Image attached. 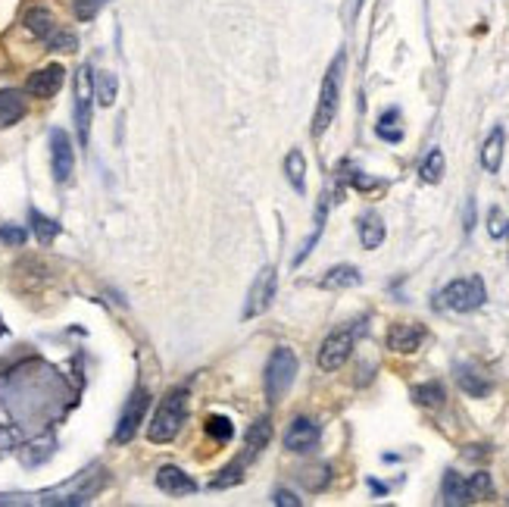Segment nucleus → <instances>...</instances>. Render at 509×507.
<instances>
[{
  "label": "nucleus",
  "instance_id": "f704fd0d",
  "mask_svg": "<svg viewBox=\"0 0 509 507\" xmlns=\"http://www.w3.org/2000/svg\"><path fill=\"white\" fill-rule=\"evenodd\" d=\"M487 232H491V238L506 235V223H504V214H500V207H491V223H487Z\"/></svg>",
  "mask_w": 509,
  "mask_h": 507
},
{
  "label": "nucleus",
  "instance_id": "f257e3e1",
  "mask_svg": "<svg viewBox=\"0 0 509 507\" xmlns=\"http://www.w3.org/2000/svg\"><path fill=\"white\" fill-rule=\"evenodd\" d=\"M344 54H338L331 60L328 73L322 79V91H319V101H316V113H313V135L322 138L325 132L331 129L338 116V104H341V79H344Z\"/></svg>",
  "mask_w": 509,
  "mask_h": 507
},
{
  "label": "nucleus",
  "instance_id": "7c9ffc66",
  "mask_svg": "<svg viewBox=\"0 0 509 507\" xmlns=\"http://www.w3.org/2000/svg\"><path fill=\"white\" fill-rule=\"evenodd\" d=\"M203 426H207V435H210V439H216L219 445L231 442V435H235V426H231V422L225 420V417H207V422H203Z\"/></svg>",
  "mask_w": 509,
  "mask_h": 507
},
{
  "label": "nucleus",
  "instance_id": "72a5a7b5",
  "mask_svg": "<svg viewBox=\"0 0 509 507\" xmlns=\"http://www.w3.org/2000/svg\"><path fill=\"white\" fill-rule=\"evenodd\" d=\"M107 4V0H75V16L79 19H91L97 16V10Z\"/></svg>",
  "mask_w": 509,
  "mask_h": 507
},
{
  "label": "nucleus",
  "instance_id": "39448f33",
  "mask_svg": "<svg viewBox=\"0 0 509 507\" xmlns=\"http://www.w3.org/2000/svg\"><path fill=\"white\" fill-rule=\"evenodd\" d=\"M25 28L38 41H44L51 51H75V47H79V38H75L73 32H66V28L56 25L54 13L51 10H41V6H38V10H28Z\"/></svg>",
  "mask_w": 509,
  "mask_h": 507
},
{
  "label": "nucleus",
  "instance_id": "58836bf2",
  "mask_svg": "<svg viewBox=\"0 0 509 507\" xmlns=\"http://www.w3.org/2000/svg\"><path fill=\"white\" fill-rule=\"evenodd\" d=\"M506 235H509V223H506Z\"/></svg>",
  "mask_w": 509,
  "mask_h": 507
},
{
  "label": "nucleus",
  "instance_id": "393cba45",
  "mask_svg": "<svg viewBox=\"0 0 509 507\" xmlns=\"http://www.w3.org/2000/svg\"><path fill=\"white\" fill-rule=\"evenodd\" d=\"M413 398H416V404H422V407H441L447 394H444L441 383H426V385H416Z\"/></svg>",
  "mask_w": 509,
  "mask_h": 507
},
{
  "label": "nucleus",
  "instance_id": "f8f14e48",
  "mask_svg": "<svg viewBox=\"0 0 509 507\" xmlns=\"http://www.w3.org/2000/svg\"><path fill=\"white\" fill-rule=\"evenodd\" d=\"M63 79H66V69L60 66V63H51V66L38 69V73H32V79H28L25 91L32 97H41V101H47V97H54L56 91L63 88Z\"/></svg>",
  "mask_w": 509,
  "mask_h": 507
},
{
  "label": "nucleus",
  "instance_id": "7ed1b4c3",
  "mask_svg": "<svg viewBox=\"0 0 509 507\" xmlns=\"http://www.w3.org/2000/svg\"><path fill=\"white\" fill-rule=\"evenodd\" d=\"M294 379H297V354L281 344V348L272 351V357L266 363V398L272 404H279L285 398V392L294 385Z\"/></svg>",
  "mask_w": 509,
  "mask_h": 507
},
{
  "label": "nucleus",
  "instance_id": "b1692460",
  "mask_svg": "<svg viewBox=\"0 0 509 507\" xmlns=\"http://www.w3.org/2000/svg\"><path fill=\"white\" fill-rule=\"evenodd\" d=\"M325 216H328V194H322L319 210H316V229H313V235H309L307 242H303V248H300V254H297V257H294V263H303V260L309 257V251H313V244L319 242V235H322Z\"/></svg>",
  "mask_w": 509,
  "mask_h": 507
},
{
  "label": "nucleus",
  "instance_id": "473e14b6",
  "mask_svg": "<svg viewBox=\"0 0 509 507\" xmlns=\"http://www.w3.org/2000/svg\"><path fill=\"white\" fill-rule=\"evenodd\" d=\"M0 242L19 248V244H25V229H19V225H0Z\"/></svg>",
  "mask_w": 509,
  "mask_h": 507
},
{
  "label": "nucleus",
  "instance_id": "ea45409f",
  "mask_svg": "<svg viewBox=\"0 0 509 507\" xmlns=\"http://www.w3.org/2000/svg\"><path fill=\"white\" fill-rule=\"evenodd\" d=\"M357 4H359V0H357Z\"/></svg>",
  "mask_w": 509,
  "mask_h": 507
},
{
  "label": "nucleus",
  "instance_id": "20e7f679",
  "mask_svg": "<svg viewBox=\"0 0 509 507\" xmlns=\"http://www.w3.org/2000/svg\"><path fill=\"white\" fill-rule=\"evenodd\" d=\"M437 307H447L454 313H472L485 304L487 292H485V282L482 276H465V279H454L441 294H437Z\"/></svg>",
  "mask_w": 509,
  "mask_h": 507
},
{
  "label": "nucleus",
  "instance_id": "9d476101",
  "mask_svg": "<svg viewBox=\"0 0 509 507\" xmlns=\"http://www.w3.org/2000/svg\"><path fill=\"white\" fill-rule=\"evenodd\" d=\"M51 166H54V179L56 182H69L73 179V169H75V151H73V141L63 129L51 132Z\"/></svg>",
  "mask_w": 509,
  "mask_h": 507
},
{
  "label": "nucleus",
  "instance_id": "0eeeda50",
  "mask_svg": "<svg viewBox=\"0 0 509 507\" xmlns=\"http://www.w3.org/2000/svg\"><path fill=\"white\" fill-rule=\"evenodd\" d=\"M353 342H357V333H353V329H335L319 348V370L322 373L341 370L353 351Z\"/></svg>",
  "mask_w": 509,
  "mask_h": 507
},
{
  "label": "nucleus",
  "instance_id": "a211bd4d",
  "mask_svg": "<svg viewBox=\"0 0 509 507\" xmlns=\"http://www.w3.org/2000/svg\"><path fill=\"white\" fill-rule=\"evenodd\" d=\"M359 242H363L366 251H376L385 242V223H381L378 214H363L359 216Z\"/></svg>",
  "mask_w": 509,
  "mask_h": 507
},
{
  "label": "nucleus",
  "instance_id": "4468645a",
  "mask_svg": "<svg viewBox=\"0 0 509 507\" xmlns=\"http://www.w3.org/2000/svg\"><path fill=\"white\" fill-rule=\"evenodd\" d=\"M25 113H28V101H25L23 91H16V88L0 91V129H10V125H16Z\"/></svg>",
  "mask_w": 509,
  "mask_h": 507
},
{
  "label": "nucleus",
  "instance_id": "423d86ee",
  "mask_svg": "<svg viewBox=\"0 0 509 507\" xmlns=\"http://www.w3.org/2000/svg\"><path fill=\"white\" fill-rule=\"evenodd\" d=\"M91 107H94V75H91V66H82L75 73V125H79L82 147L91 138Z\"/></svg>",
  "mask_w": 509,
  "mask_h": 507
},
{
  "label": "nucleus",
  "instance_id": "a878e982",
  "mask_svg": "<svg viewBox=\"0 0 509 507\" xmlns=\"http://www.w3.org/2000/svg\"><path fill=\"white\" fill-rule=\"evenodd\" d=\"M465 489H469V504L472 502H487V498L494 495V482H491V473H475L472 479H465Z\"/></svg>",
  "mask_w": 509,
  "mask_h": 507
},
{
  "label": "nucleus",
  "instance_id": "1a4fd4ad",
  "mask_svg": "<svg viewBox=\"0 0 509 507\" xmlns=\"http://www.w3.org/2000/svg\"><path fill=\"white\" fill-rule=\"evenodd\" d=\"M275 285H279V279H275V270H272V266H263V270H259V276H257V282L250 285V294H247L244 320H253V316L266 313L269 304H272V298H275Z\"/></svg>",
  "mask_w": 509,
  "mask_h": 507
},
{
  "label": "nucleus",
  "instance_id": "cd10ccee",
  "mask_svg": "<svg viewBox=\"0 0 509 507\" xmlns=\"http://www.w3.org/2000/svg\"><path fill=\"white\" fill-rule=\"evenodd\" d=\"M419 175H422V182H428V185H437V182L444 179V154L441 151H431L428 157L422 160Z\"/></svg>",
  "mask_w": 509,
  "mask_h": 507
},
{
  "label": "nucleus",
  "instance_id": "e433bc0d",
  "mask_svg": "<svg viewBox=\"0 0 509 507\" xmlns=\"http://www.w3.org/2000/svg\"><path fill=\"white\" fill-rule=\"evenodd\" d=\"M272 502L279 504V507H300V498H294L288 489H279V492H275V498H272Z\"/></svg>",
  "mask_w": 509,
  "mask_h": 507
},
{
  "label": "nucleus",
  "instance_id": "6e6552de",
  "mask_svg": "<svg viewBox=\"0 0 509 507\" xmlns=\"http://www.w3.org/2000/svg\"><path fill=\"white\" fill-rule=\"evenodd\" d=\"M147 404H151V394H147V389H134L129 404H125L122 417H119L116 422V442L119 445H129V442L134 439V432H138L141 420H144L147 413Z\"/></svg>",
  "mask_w": 509,
  "mask_h": 507
},
{
  "label": "nucleus",
  "instance_id": "dca6fc26",
  "mask_svg": "<svg viewBox=\"0 0 509 507\" xmlns=\"http://www.w3.org/2000/svg\"><path fill=\"white\" fill-rule=\"evenodd\" d=\"M456 383H459V389L469 394V398H485V394L491 392V379H487L485 373H478L475 366H459Z\"/></svg>",
  "mask_w": 509,
  "mask_h": 507
},
{
  "label": "nucleus",
  "instance_id": "f3484780",
  "mask_svg": "<svg viewBox=\"0 0 509 507\" xmlns=\"http://www.w3.org/2000/svg\"><path fill=\"white\" fill-rule=\"evenodd\" d=\"M504 129H491V135H487L485 147H482V166L487 169V173H500V164H504Z\"/></svg>",
  "mask_w": 509,
  "mask_h": 507
},
{
  "label": "nucleus",
  "instance_id": "c756f323",
  "mask_svg": "<svg viewBox=\"0 0 509 507\" xmlns=\"http://www.w3.org/2000/svg\"><path fill=\"white\" fill-rule=\"evenodd\" d=\"M397 119H400L397 110H387L385 116L378 119V125H376L378 138H385V141H400V138H403V129L397 125Z\"/></svg>",
  "mask_w": 509,
  "mask_h": 507
},
{
  "label": "nucleus",
  "instance_id": "412c9836",
  "mask_svg": "<svg viewBox=\"0 0 509 507\" xmlns=\"http://www.w3.org/2000/svg\"><path fill=\"white\" fill-rule=\"evenodd\" d=\"M444 504H450V507H459V504H469V489H465V479L454 473L450 470L447 476H444Z\"/></svg>",
  "mask_w": 509,
  "mask_h": 507
},
{
  "label": "nucleus",
  "instance_id": "aec40b11",
  "mask_svg": "<svg viewBox=\"0 0 509 507\" xmlns=\"http://www.w3.org/2000/svg\"><path fill=\"white\" fill-rule=\"evenodd\" d=\"M363 282V276H359L357 266H335V270L325 273V279L319 282L322 288H328V292H338V288H353Z\"/></svg>",
  "mask_w": 509,
  "mask_h": 507
},
{
  "label": "nucleus",
  "instance_id": "6ab92c4d",
  "mask_svg": "<svg viewBox=\"0 0 509 507\" xmlns=\"http://www.w3.org/2000/svg\"><path fill=\"white\" fill-rule=\"evenodd\" d=\"M253 457H257V454H253V451L247 448L244 457H235V461H231L229 467H225L222 473H219L210 485H213V489H231V485H238V482L244 479V470H247V463H250Z\"/></svg>",
  "mask_w": 509,
  "mask_h": 507
},
{
  "label": "nucleus",
  "instance_id": "2eb2a0df",
  "mask_svg": "<svg viewBox=\"0 0 509 507\" xmlns=\"http://www.w3.org/2000/svg\"><path fill=\"white\" fill-rule=\"evenodd\" d=\"M157 485L166 495H191V492L197 489L194 485V479H191L185 470H179V467H160V473H157Z\"/></svg>",
  "mask_w": 509,
  "mask_h": 507
},
{
  "label": "nucleus",
  "instance_id": "9b49d317",
  "mask_svg": "<svg viewBox=\"0 0 509 507\" xmlns=\"http://www.w3.org/2000/svg\"><path fill=\"white\" fill-rule=\"evenodd\" d=\"M319 435H322L319 422L309 417H297L285 432V448L297 451V454H307V451H313L319 445Z\"/></svg>",
  "mask_w": 509,
  "mask_h": 507
},
{
  "label": "nucleus",
  "instance_id": "c9c22d12",
  "mask_svg": "<svg viewBox=\"0 0 509 507\" xmlns=\"http://www.w3.org/2000/svg\"><path fill=\"white\" fill-rule=\"evenodd\" d=\"M13 445H16V432L6 426H0V457L6 454V451H13Z\"/></svg>",
  "mask_w": 509,
  "mask_h": 507
},
{
  "label": "nucleus",
  "instance_id": "bb28decb",
  "mask_svg": "<svg viewBox=\"0 0 509 507\" xmlns=\"http://www.w3.org/2000/svg\"><path fill=\"white\" fill-rule=\"evenodd\" d=\"M269 439H272V422L269 420H257L247 429V448H250L253 454H259V451L269 445Z\"/></svg>",
  "mask_w": 509,
  "mask_h": 507
},
{
  "label": "nucleus",
  "instance_id": "ddd939ff",
  "mask_svg": "<svg viewBox=\"0 0 509 507\" xmlns=\"http://www.w3.org/2000/svg\"><path fill=\"white\" fill-rule=\"evenodd\" d=\"M422 338H426V329L419 323H394L387 329V348L397 354H413V351H419Z\"/></svg>",
  "mask_w": 509,
  "mask_h": 507
},
{
  "label": "nucleus",
  "instance_id": "4be33fe9",
  "mask_svg": "<svg viewBox=\"0 0 509 507\" xmlns=\"http://www.w3.org/2000/svg\"><path fill=\"white\" fill-rule=\"evenodd\" d=\"M285 173H288V182L294 185L297 194L307 192V160H303L300 151H291L285 157Z\"/></svg>",
  "mask_w": 509,
  "mask_h": 507
},
{
  "label": "nucleus",
  "instance_id": "2f4dec72",
  "mask_svg": "<svg viewBox=\"0 0 509 507\" xmlns=\"http://www.w3.org/2000/svg\"><path fill=\"white\" fill-rule=\"evenodd\" d=\"M328 479H331L328 467H309V470H303V482H307L309 492L325 489V485H328Z\"/></svg>",
  "mask_w": 509,
  "mask_h": 507
},
{
  "label": "nucleus",
  "instance_id": "4c0bfd02",
  "mask_svg": "<svg viewBox=\"0 0 509 507\" xmlns=\"http://www.w3.org/2000/svg\"><path fill=\"white\" fill-rule=\"evenodd\" d=\"M6 333V326H4V320H0V335H4Z\"/></svg>",
  "mask_w": 509,
  "mask_h": 507
},
{
  "label": "nucleus",
  "instance_id": "5701e85b",
  "mask_svg": "<svg viewBox=\"0 0 509 507\" xmlns=\"http://www.w3.org/2000/svg\"><path fill=\"white\" fill-rule=\"evenodd\" d=\"M28 220H32V229H34V235H38V242L44 244H51L56 235H60V223L51 220V216H44V214H38V210H28Z\"/></svg>",
  "mask_w": 509,
  "mask_h": 507
},
{
  "label": "nucleus",
  "instance_id": "f03ea898",
  "mask_svg": "<svg viewBox=\"0 0 509 507\" xmlns=\"http://www.w3.org/2000/svg\"><path fill=\"white\" fill-rule=\"evenodd\" d=\"M185 413H188V389H172L162 398L160 411L153 413V422L151 429H147V439L153 442V445H166V442H172L175 435H179L181 422H185Z\"/></svg>",
  "mask_w": 509,
  "mask_h": 507
},
{
  "label": "nucleus",
  "instance_id": "c85d7f7f",
  "mask_svg": "<svg viewBox=\"0 0 509 507\" xmlns=\"http://www.w3.org/2000/svg\"><path fill=\"white\" fill-rule=\"evenodd\" d=\"M116 88H119V82L113 73H101L94 79V97L103 104V107H110V104L116 101Z\"/></svg>",
  "mask_w": 509,
  "mask_h": 507
}]
</instances>
